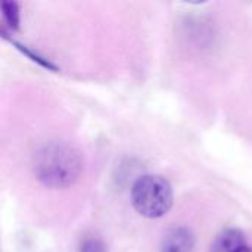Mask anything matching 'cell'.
Wrapping results in <instances>:
<instances>
[{"instance_id": "obj_1", "label": "cell", "mask_w": 252, "mask_h": 252, "mask_svg": "<svg viewBox=\"0 0 252 252\" xmlns=\"http://www.w3.org/2000/svg\"><path fill=\"white\" fill-rule=\"evenodd\" d=\"M81 170L83 161L80 154L66 143H50L37 155L35 173L50 188L71 186L78 180Z\"/></svg>"}, {"instance_id": "obj_2", "label": "cell", "mask_w": 252, "mask_h": 252, "mask_svg": "<svg viewBox=\"0 0 252 252\" xmlns=\"http://www.w3.org/2000/svg\"><path fill=\"white\" fill-rule=\"evenodd\" d=\"M174 195L170 182L162 176L146 174L139 177L131 188L134 210L146 219H159L170 213Z\"/></svg>"}, {"instance_id": "obj_3", "label": "cell", "mask_w": 252, "mask_h": 252, "mask_svg": "<svg viewBox=\"0 0 252 252\" xmlns=\"http://www.w3.org/2000/svg\"><path fill=\"white\" fill-rule=\"evenodd\" d=\"M195 238L188 227H174L162 239L161 252H192Z\"/></svg>"}, {"instance_id": "obj_4", "label": "cell", "mask_w": 252, "mask_h": 252, "mask_svg": "<svg viewBox=\"0 0 252 252\" xmlns=\"http://www.w3.org/2000/svg\"><path fill=\"white\" fill-rule=\"evenodd\" d=\"M245 244V236L239 229H226L219 233L211 245V252H236Z\"/></svg>"}, {"instance_id": "obj_5", "label": "cell", "mask_w": 252, "mask_h": 252, "mask_svg": "<svg viewBox=\"0 0 252 252\" xmlns=\"http://www.w3.org/2000/svg\"><path fill=\"white\" fill-rule=\"evenodd\" d=\"M1 10H3V16L7 21V24L10 25V28L18 30L19 28V6L15 1H1Z\"/></svg>"}, {"instance_id": "obj_6", "label": "cell", "mask_w": 252, "mask_h": 252, "mask_svg": "<svg viewBox=\"0 0 252 252\" xmlns=\"http://www.w3.org/2000/svg\"><path fill=\"white\" fill-rule=\"evenodd\" d=\"M12 43H13V44H15V46H16V47H18V49H19V50H21L22 53H25L27 56H30V58H31V59H32L34 62H37V63H38V65H41L43 68H47V69H53V71H56V69H58V68H56V66H55L53 63H50V62H49L47 59L41 58V56H40V55H37V53L34 55V53H32V52H31V50H30V49H28L27 46H24V44H21V43H18V41H15V40H12Z\"/></svg>"}, {"instance_id": "obj_7", "label": "cell", "mask_w": 252, "mask_h": 252, "mask_svg": "<svg viewBox=\"0 0 252 252\" xmlns=\"http://www.w3.org/2000/svg\"><path fill=\"white\" fill-rule=\"evenodd\" d=\"M236 252H252V247H250V245H244L242 248H239Z\"/></svg>"}]
</instances>
